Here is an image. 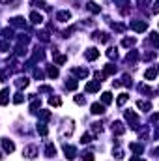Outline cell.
I'll use <instances>...</instances> for the list:
<instances>
[{"mask_svg":"<svg viewBox=\"0 0 159 161\" xmlns=\"http://www.w3.org/2000/svg\"><path fill=\"white\" fill-rule=\"evenodd\" d=\"M39 92H51V86H39Z\"/></svg>","mask_w":159,"mask_h":161,"instance_id":"43","label":"cell"},{"mask_svg":"<svg viewBox=\"0 0 159 161\" xmlns=\"http://www.w3.org/2000/svg\"><path fill=\"white\" fill-rule=\"evenodd\" d=\"M82 159H84V161H94V154H92V152L82 154Z\"/></svg>","mask_w":159,"mask_h":161,"instance_id":"33","label":"cell"},{"mask_svg":"<svg viewBox=\"0 0 159 161\" xmlns=\"http://www.w3.org/2000/svg\"><path fill=\"white\" fill-rule=\"evenodd\" d=\"M101 101H103V105L112 103V94H110V92H103L101 94Z\"/></svg>","mask_w":159,"mask_h":161,"instance_id":"16","label":"cell"},{"mask_svg":"<svg viewBox=\"0 0 159 161\" xmlns=\"http://www.w3.org/2000/svg\"><path fill=\"white\" fill-rule=\"evenodd\" d=\"M64 154L67 159H73L75 154H77V150H75V146H70V144H64Z\"/></svg>","mask_w":159,"mask_h":161,"instance_id":"6","label":"cell"},{"mask_svg":"<svg viewBox=\"0 0 159 161\" xmlns=\"http://www.w3.org/2000/svg\"><path fill=\"white\" fill-rule=\"evenodd\" d=\"M105 113V105L103 103H94L92 105V114H103Z\"/></svg>","mask_w":159,"mask_h":161,"instance_id":"10","label":"cell"},{"mask_svg":"<svg viewBox=\"0 0 159 161\" xmlns=\"http://www.w3.org/2000/svg\"><path fill=\"white\" fill-rule=\"evenodd\" d=\"M99 86H101L99 81H92V82H88V85H86V92H98Z\"/></svg>","mask_w":159,"mask_h":161,"instance_id":"9","label":"cell"},{"mask_svg":"<svg viewBox=\"0 0 159 161\" xmlns=\"http://www.w3.org/2000/svg\"><path fill=\"white\" fill-rule=\"evenodd\" d=\"M127 99H129V96H127V94H120V97H118V105H124Z\"/></svg>","mask_w":159,"mask_h":161,"instance_id":"31","label":"cell"},{"mask_svg":"<svg viewBox=\"0 0 159 161\" xmlns=\"http://www.w3.org/2000/svg\"><path fill=\"white\" fill-rule=\"evenodd\" d=\"M112 85H114L116 88H120V86H122V82H120V81H112Z\"/></svg>","mask_w":159,"mask_h":161,"instance_id":"45","label":"cell"},{"mask_svg":"<svg viewBox=\"0 0 159 161\" xmlns=\"http://www.w3.org/2000/svg\"><path fill=\"white\" fill-rule=\"evenodd\" d=\"M155 56H157V53L152 51V53H146V54H144V60H154Z\"/></svg>","mask_w":159,"mask_h":161,"instance_id":"32","label":"cell"},{"mask_svg":"<svg viewBox=\"0 0 159 161\" xmlns=\"http://www.w3.org/2000/svg\"><path fill=\"white\" fill-rule=\"evenodd\" d=\"M23 99H24V96L21 94V92H17L15 96H13V103H15V105H19V103H23Z\"/></svg>","mask_w":159,"mask_h":161,"instance_id":"26","label":"cell"},{"mask_svg":"<svg viewBox=\"0 0 159 161\" xmlns=\"http://www.w3.org/2000/svg\"><path fill=\"white\" fill-rule=\"evenodd\" d=\"M86 8H88L90 11H92V13H99V11H101V8H99V6L95 4V2H88V6H86Z\"/></svg>","mask_w":159,"mask_h":161,"instance_id":"20","label":"cell"},{"mask_svg":"<svg viewBox=\"0 0 159 161\" xmlns=\"http://www.w3.org/2000/svg\"><path fill=\"white\" fill-rule=\"evenodd\" d=\"M8 101H10V90L4 88L2 92H0V105H6Z\"/></svg>","mask_w":159,"mask_h":161,"instance_id":"12","label":"cell"},{"mask_svg":"<svg viewBox=\"0 0 159 161\" xmlns=\"http://www.w3.org/2000/svg\"><path fill=\"white\" fill-rule=\"evenodd\" d=\"M38 133H39V135H43V137L49 133V131H47V128H45V124H39L38 125Z\"/></svg>","mask_w":159,"mask_h":161,"instance_id":"29","label":"cell"},{"mask_svg":"<svg viewBox=\"0 0 159 161\" xmlns=\"http://www.w3.org/2000/svg\"><path fill=\"white\" fill-rule=\"evenodd\" d=\"M54 62H56V64H64V62H66V56H62V54H60V56H54Z\"/></svg>","mask_w":159,"mask_h":161,"instance_id":"37","label":"cell"},{"mask_svg":"<svg viewBox=\"0 0 159 161\" xmlns=\"http://www.w3.org/2000/svg\"><path fill=\"white\" fill-rule=\"evenodd\" d=\"M135 43H137V39H135V38H126V39L122 41V45H124V47H131V45H135Z\"/></svg>","mask_w":159,"mask_h":161,"instance_id":"23","label":"cell"},{"mask_svg":"<svg viewBox=\"0 0 159 161\" xmlns=\"http://www.w3.org/2000/svg\"><path fill=\"white\" fill-rule=\"evenodd\" d=\"M152 43L157 45L159 43V38H157V32H152Z\"/></svg>","mask_w":159,"mask_h":161,"instance_id":"39","label":"cell"},{"mask_svg":"<svg viewBox=\"0 0 159 161\" xmlns=\"http://www.w3.org/2000/svg\"><path fill=\"white\" fill-rule=\"evenodd\" d=\"M81 142H82V144L92 142V135H90V133H84V135H82V139H81Z\"/></svg>","mask_w":159,"mask_h":161,"instance_id":"28","label":"cell"},{"mask_svg":"<svg viewBox=\"0 0 159 161\" xmlns=\"http://www.w3.org/2000/svg\"><path fill=\"white\" fill-rule=\"evenodd\" d=\"M129 148H131V150H133L135 154H142V152H144V148H142V146H141V144H131V146H129Z\"/></svg>","mask_w":159,"mask_h":161,"instance_id":"27","label":"cell"},{"mask_svg":"<svg viewBox=\"0 0 159 161\" xmlns=\"http://www.w3.org/2000/svg\"><path fill=\"white\" fill-rule=\"evenodd\" d=\"M24 156L26 157H30V159H34V157H36L38 156V146H34V144H30V146H26V148H24Z\"/></svg>","mask_w":159,"mask_h":161,"instance_id":"4","label":"cell"},{"mask_svg":"<svg viewBox=\"0 0 159 161\" xmlns=\"http://www.w3.org/2000/svg\"><path fill=\"white\" fill-rule=\"evenodd\" d=\"M112 131L116 133V135H124V133H126V128H124L122 122H114L112 124Z\"/></svg>","mask_w":159,"mask_h":161,"instance_id":"8","label":"cell"},{"mask_svg":"<svg viewBox=\"0 0 159 161\" xmlns=\"http://www.w3.org/2000/svg\"><path fill=\"white\" fill-rule=\"evenodd\" d=\"M105 75H112V73H116V68L112 66V64H107L105 66V71H103Z\"/></svg>","mask_w":159,"mask_h":161,"instance_id":"25","label":"cell"},{"mask_svg":"<svg viewBox=\"0 0 159 161\" xmlns=\"http://www.w3.org/2000/svg\"><path fill=\"white\" fill-rule=\"evenodd\" d=\"M41 120H49V118H51V113H49V111H41Z\"/></svg>","mask_w":159,"mask_h":161,"instance_id":"35","label":"cell"},{"mask_svg":"<svg viewBox=\"0 0 159 161\" xmlns=\"http://www.w3.org/2000/svg\"><path fill=\"white\" fill-rule=\"evenodd\" d=\"M30 21H32L34 24H41V23H43V17H41V13L34 11V13H30Z\"/></svg>","mask_w":159,"mask_h":161,"instance_id":"15","label":"cell"},{"mask_svg":"<svg viewBox=\"0 0 159 161\" xmlns=\"http://www.w3.org/2000/svg\"><path fill=\"white\" fill-rule=\"evenodd\" d=\"M34 77H36V79H39V81H41V79H43L45 75H43V71H41V69H36V71H34Z\"/></svg>","mask_w":159,"mask_h":161,"instance_id":"36","label":"cell"},{"mask_svg":"<svg viewBox=\"0 0 159 161\" xmlns=\"http://www.w3.org/2000/svg\"><path fill=\"white\" fill-rule=\"evenodd\" d=\"M15 85H17V88H26L28 86V79H26V77H19Z\"/></svg>","mask_w":159,"mask_h":161,"instance_id":"17","label":"cell"},{"mask_svg":"<svg viewBox=\"0 0 159 161\" xmlns=\"http://www.w3.org/2000/svg\"><path fill=\"white\" fill-rule=\"evenodd\" d=\"M137 107H139V109H142V111H150L152 109V103L150 101H139V103H137Z\"/></svg>","mask_w":159,"mask_h":161,"instance_id":"19","label":"cell"},{"mask_svg":"<svg viewBox=\"0 0 159 161\" xmlns=\"http://www.w3.org/2000/svg\"><path fill=\"white\" fill-rule=\"evenodd\" d=\"M109 56L110 58H116V49H109Z\"/></svg>","mask_w":159,"mask_h":161,"instance_id":"42","label":"cell"},{"mask_svg":"<svg viewBox=\"0 0 159 161\" xmlns=\"http://www.w3.org/2000/svg\"><path fill=\"white\" fill-rule=\"evenodd\" d=\"M39 36H41V39H43V41H49V34H47V32H41Z\"/></svg>","mask_w":159,"mask_h":161,"instance_id":"41","label":"cell"},{"mask_svg":"<svg viewBox=\"0 0 159 161\" xmlns=\"http://www.w3.org/2000/svg\"><path fill=\"white\" fill-rule=\"evenodd\" d=\"M131 161H144V159H139V157H131Z\"/></svg>","mask_w":159,"mask_h":161,"instance_id":"46","label":"cell"},{"mask_svg":"<svg viewBox=\"0 0 159 161\" xmlns=\"http://www.w3.org/2000/svg\"><path fill=\"white\" fill-rule=\"evenodd\" d=\"M45 156H47V157H54V156H56V146H54V144H47Z\"/></svg>","mask_w":159,"mask_h":161,"instance_id":"14","label":"cell"},{"mask_svg":"<svg viewBox=\"0 0 159 161\" xmlns=\"http://www.w3.org/2000/svg\"><path fill=\"white\" fill-rule=\"evenodd\" d=\"M0 159H2V154H0Z\"/></svg>","mask_w":159,"mask_h":161,"instance_id":"47","label":"cell"},{"mask_svg":"<svg viewBox=\"0 0 159 161\" xmlns=\"http://www.w3.org/2000/svg\"><path fill=\"white\" fill-rule=\"evenodd\" d=\"M77 81H73V79H67V82H66V88L67 90H77Z\"/></svg>","mask_w":159,"mask_h":161,"instance_id":"21","label":"cell"},{"mask_svg":"<svg viewBox=\"0 0 159 161\" xmlns=\"http://www.w3.org/2000/svg\"><path fill=\"white\" fill-rule=\"evenodd\" d=\"M75 103H77V105H84L86 103V97L84 96H75Z\"/></svg>","mask_w":159,"mask_h":161,"instance_id":"30","label":"cell"},{"mask_svg":"<svg viewBox=\"0 0 159 161\" xmlns=\"http://www.w3.org/2000/svg\"><path fill=\"white\" fill-rule=\"evenodd\" d=\"M137 58H139V53H137V51L127 53V62H137Z\"/></svg>","mask_w":159,"mask_h":161,"instance_id":"24","label":"cell"},{"mask_svg":"<svg viewBox=\"0 0 159 161\" xmlns=\"http://www.w3.org/2000/svg\"><path fill=\"white\" fill-rule=\"evenodd\" d=\"M155 75H157V68H150V69L144 71V79H146V81H154Z\"/></svg>","mask_w":159,"mask_h":161,"instance_id":"7","label":"cell"},{"mask_svg":"<svg viewBox=\"0 0 159 161\" xmlns=\"http://www.w3.org/2000/svg\"><path fill=\"white\" fill-rule=\"evenodd\" d=\"M47 75H49L51 79H56V77H58V68L49 66V69H47Z\"/></svg>","mask_w":159,"mask_h":161,"instance_id":"18","label":"cell"},{"mask_svg":"<svg viewBox=\"0 0 159 161\" xmlns=\"http://www.w3.org/2000/svg\"><path fill=\"white\" fill-rule=\"evenodd\" d=\"M126 120L131 124V128H137V125H139V118H137V114L133 111H126Z\"/></svg>","mask_w":159,"mask_h":161,"instance_id":"2","label":"cell"},{"mask_svg":"<svg viewBox=\"0 0 159 161\" xmlns=\"http://www.w3.org/2000/svg\"><path fill=\"white\" fill-rule=\"evenodd\" d=\"M49 105H53V107H60V105H62V99H60V97H49Z\"/></svg>","mask_w":159,"mask_h":161,"instance_id":"22","label":"cell"},{"mask_svg":"<svg viewBox=\"0 0 159 161\" xmlns=\"http://www.w3.org/2000/svg\"><path fill=\"white\" fill-rule=\"evenodd\" d=\"M56 19L62 21V23H66V21L71 19V13H70V11H58V13H56Z\"/></svg>","mask_w":159,"mask_h":161,"instance_id":"13","label":"cell"},{"mask_svg":"<svg viewBox=\"0 0 159 161\" xmlns=\"http://www.w3.org/2000/svg\"><path fill=\"white\" fill-rule=\"evenodd\" d=\"M6 77H8V71L2 69V71H0V81H6Z\"/></svg>","mask_w":159,"mask_h":161,"instance_id":"40","label":"cell"},{"mask_svg":"<svg viewBox=\"0 0 159 161\" xmlns=\"http://www.w3.org/2000/svg\"><path fill=\"white\" fill-rule=\"evenodd\" d=\"M84 56H86V60L92 62V60H95V58L99 56V51L95 47H90V49H86V51H84Z\"/></svg>","mask_w":159,"mask_h":161,"instance_id":"3","label":"cell"},{"mask_svg":"<svg viewBox=\"0 0 159 161\" xmlns=\"http://www.w3.org/2000/svg\"><path fill=\"white\" fill-rule=\"evenodd\" d=\"M92 125H94V128H92V129H94V133H101V131H103L101 124H92Z\"/></svg>","mask_w":159,"mask_h":161,"instance_id":"38","label":"cell"},{"mask_svg":"<svg viewBox=\"0 0 159 161\" xmlns=\"http://www.w3.org/2000/svg\"><path fill=\"white\" fill-rule=\"evenodd\" d=\"M73 75L81 77V79H86V77H88V69H84V68H73Z\"/></svg>","mask_w":159,"mask_h":161,"instance_id":"11","label":"cell"},{"mask_svg":"<svg viewBox=\"0 0 159 161\" xmlns=\"http://www.w3.org/2000/svg\"><path fill=\"white\" fill-rule=\"evenodd\" d=\"M2 34H4V38H10V36H11V30H10V28H6Z\"/></svg>","mask_w":159,"mask_h":161,"instance_id":"44","label":"cell"},{"mask_svg":"<svg viewBox=\"0 0 159 161\" xmlns=\"http://www.w3.org/2000/svg\"><path fill=\"white\" fill-rule=\"evenodd\" d=\"M39 105H41V103H39V99H32V103H30V111H36V109L39 107Z\"/></svg>","mask_w":159,"mask_h":161,"instance_id":"34","label":"cell"},{"mask_svg":"<svg viewBox=\"0 0 159 161\" xmlns=\"http://www.w3.org/2000/svg\"><path fill=\"white\" fill-rule=\"evenodd\" d=\"M129 28L135 30V32H144V30L148 28V24H146V21H131Z\"/></svg>","mask_w":159,"mask_h":161,"instance_id":"1","label":"cell"},{"mask_svg":"<svg viewBox=\"0 0 159 161\" xmlns=\"http://www.w3.org/2000/svg\"><path fill=\"white\" fill-rule=\"evenodd\" d=\"M2 148H4V152H8V154H11L13 150H15V144H13L10 139H2Z\"/></svg>","mask_w":159,"mask_h":161,"instance_id":"5","label":"cell"}]
</instances>
